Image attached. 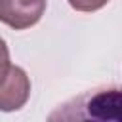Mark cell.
<instances>
[{"mask_svg": "<svg viewBox=\"0 0 122 122\" xmlns=\"http://www.w3.org/2000/svg\"><path fill=\"white\" fill-rule=\"evenodd\" d=\"M11 69V61H10V50L4 38H0V84L6 80V76L10 74Z\"/></svg>", "mask_w": 122, "mask_h": 122, "instance_id": "obj_5", "label": "cell"}, {"mask_svg": "<svg viewBox=\"0 0 122 122\" xmlns=\"http://www.w3.org/2000/svg\"><path fill=\"white\" fill-rule=\"evenodd\" d=\"M50 120H99L122 122V86H103L63 103Z\"/></svg>", "mask_w": 122, "mask_h": 122, "instance_id": "obj_1", "label": "cell"}, {"mask_svg": "<svg viewBox=\"0 0 122 122\" xmlns=\"http://www.w3.org/2000/svg\"><path fill=\"white\" fill-rule=\"evenodd\" d=\"M67 2L71 4L72 10L90 13V11H97V10H101L103 6H107L109 0H67Z\"/></svg>", "mask_w": 122, "mask_h": 122, "instance_id": "obj_4", "label": "cell"}, {"mask_svg": "<svg viewBox=\"0 0 122 122\" xmlns=\"http://www.w3.org/2000/svg\"><path fill=\"white\" fill-rule=\"evenodd\" d=\"M29 95H30V80L27 72L21 67L11 65L10 74L0 84V111L4 112L19 111L29 101Z\"/></svg>", "mask_w": 122, "mask_h": 122, "instance_id": "obj_3", "label": "cell"}, {"mask_svg": "<svg viewBox=\"0 0 122 122\" xmlns=\"http://www.w3.org/2000/svg\"><path fill=\"white\" fill-rule=\"evenodd\" d=\"M46 11V0H0V23L23 30L36 25Z\"/></svg>", "mask_w": 122, "mask_h": 122, "instance_id": "obj_2", "label": "cell"}]
</instances>
